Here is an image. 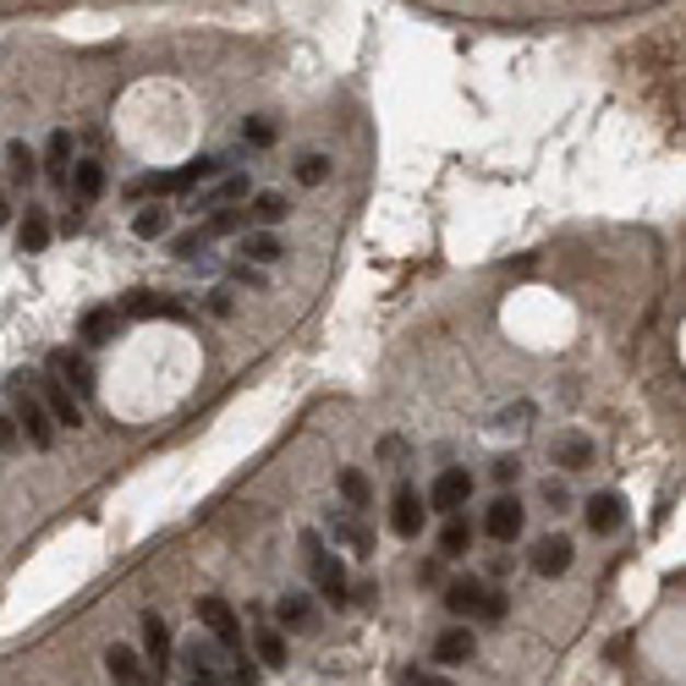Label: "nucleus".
<instances>
[{"label": "nucleus", "instance_id": "f257e3e1", "mask_svg": "<svg viewBox=\"0 0 686 686\" xmlns=\"http://www.w3.org/2000/svg\"><path fill=\"white\" fill-rule=\"evenodd\" d=\"M302 555H307V571H313V588L318 598H329L335 609L340 604H352V577H347V560H340L318 527H302Z\"/></svg>", "mask_w": 686, "mask_h": 686}, {"label": "nucleus", "instance_id": "f03ea898", "mask_svg": "<svg viewBox=\"0 0 686 686\" xmlns=\"http://www.w3.org/2000/svg\"><path fill=\"white\" fill-rule=\"evenodd\" d=\"M511 593H500V588H489L484 577H456V582H445V609L451 615H462V620H505V604Z\"/></svg>", "mask_w": 686, "mask_h": 686}, {"label": "nucleus", "instance_id": "7ed1b4c3", "mask_svg": "<svg viewBox=\"0 0 686 686\" xmlns=\"http://www.w3.org/2000/svg\"><path fill=\"white\" fill-rule=\"evenodd\" d=\"M198 626H204V637H209L225 659H236V653L247 648V626H242V615H236L225 598H214V593L198 598Z\"/></svg>", "mask_w": 686, "mask_h": 686}, {"label": "nucleus", "instance_id": "20e7f679", "mask_svg": "<svg viewBox=\"0 0 686 686\" xmlns=\"http://www.w3.org/2000/svg\"><path fill=\"white\" fill-rule=\"evenodd\" d=\"M182 675H187V686H231V659L209 637H198L182 648Z\"/></svg>", "mask_w": 686, "mask_h": 686}, {"label": "nucleus", "instance_id": "39448f33", "mask_svg": "<svg viewBox=\"0 0 686 686\" xmlns=\"http://www.w3.org/2000/svg\"><path fill=\"white\" fill-rule=\"evenodd\" d=\"M467 500H473V473L467 467H445L429 484V511H440V516H462Z\"/></svg>", "mask_w": 686, "mask_h": 686}, {"label": "nucleus", "instance_id": "423d86ee", "mask_svg": "<svg viewBox=\"0 0 686 686\" xmlns=\"http://www.w3.org/2000/svg\"><path fill=\"white\" fill-rule=\"evenodd\" d=\"M50 374L78 396V402H94V391H100V380H94V369L83 363V352H72V347H56L50 352Z\"/></svg>", "mask_w": 686, "mask_h": 686}, {"label": "nucleus", "instance_id": "0eeeda50", "mask_svg": "<svg viewBox=\"0 0 686 686\" xmlns=\"http://www.w3.org/2000/svg\"><path fill=\"white\" fill-rule=\"evenodd\" d=\"M522 527H527V511H522V500H516V495L489 500V511H484V533H489L495 544H516V538H522Z\"/></svg>", "mask_w": 686, "mask_h": 686}, {"label": "nucleus", "instance_id": "6e6552de", "mask_svg": "<svg viewBox=\"0 0 686 686\" xmlns=\"http://www.w3.org/2000/svg\"><path fill=\"white\" fill-rule=\"evenodd\" d=\"M18 429L28 434L34 451H56V429H61V423L50 418V407H45L39 396H23V402H18Z\"/></svg>", "mask_w": 686, "mask_h": 686}, {"label": "nucleus", "instance_id": "1a4fd4ad", "mask_svg": "<svg viewBox=\"0 0 686 686\" xmlns=\"http://www.w3.org/2000/svg\"><path fill=\"white\" fill-rule=\"evenodd\" d=\"M423 495L412 489V484H396V495H391V533L396 538H418L423 533Z\"/></svg>", "mask_w": 686, "mask_h": 686}, {"label": "nucleus", "instance_id": "9d476101", "mask_svg": "<svg viewBox=\"0 0 686 686\" xmlns=\"http://www.w3.org/2000/svg\"><path fill=\"white\" fill-rule=\"evenodd\" d=\"M143 659H149V670H160V675L176 664V637H171V620H165V615H154V609L143 615Z\"/></svg>", "mask_w": 686, "mask_h": 686}, {"label": "nucleus", "instance_id": "9b49d317", "mask_svg": "<svg viewBox=\"0 0 686 686\" xmlns=\"http://www.w3.org/2000/svg\"><path fill=\"white\" fill-rule=\"evenodd\" d=\"M324 527H329V538H335V549H352V555H374V533L358 522V511L347 505V511H329L324 516Z\"/></svg>", "mask_w": 686, "mask_h": 686}, {"label": "nucleus", "instance_id": "f8f14e48", "mask_svg": "<svg viewBox=\"0 0 686 686\" xmlns=\"http://www.w3.org/2000/svg\"><path fill=\"white\" fill-rule=\"evenodd\" d=\"M121 307L116 302H100V307H89L83 313V324H78V335H83V347H111V340L121 335Z\"/></svg>", "mask_w": 686, "mask_h": 686}, {"label": "nucleus", "instance_id": "ddd939ff", "mask_svg": "<svg viewBox=\"0 0 686 686\" xmlns=\"http://www.w3.org/2000/svg\"><path fill=\"white\" fill-rule=\"evenodd\" d=\"M39 402L50 407V418H56L61 429H83V402H78V396H72L56 374H45V380H39Z\"/></svg>", "mask_w": 686, "mask_h": 686}, {"label": "nucleus", "instance_id": "4468645a", "mask_svg": "<svg viewBox=\"0 0 686 686\" xmlns=\"http://www.w3.org/2000/svg\"><path fill=\"white\" fill-rule=\"evenodd\" d=\"M582 522H588V533H615V527L626 522V495H615V489L588 495V500H582Z\"/></svg>", "mask_w": 686, "mask_h": 686}, {"label": "nucleus", "instance_id": "2eb2a0df", "mask_svg": "<svg viewBox=\"0 0 686 686\" xmlns=\"http://www.w3.org/2000/svg\"><path fill=\"white\" fill-rule=\"evenodd\" d=\"M571 560H577V544H571L566 533H549V538L533 544V571H538V577H566Z\"/></svg>", "mask_w": 686, "mask_h": 686}, {"label": "nucleus", "instance_id": "dca6fc26", "mask_svg": "<svg viewBox=\"0 0 686 686\" xmlns=\"http://www.w3.org/2000/svg\"><path fill=\"white\" fill-rule=\"evenodd\" d=\"M105 670H111L116 686H149V664H143V653L127 648V642H111V648H105Z\"/></svg>", "mask_w": 686, "mask_h": 686}, {"label": "nucleus", "instance_id": "f3484780", "mask_svg": "<svg viewBox=\"0 0 686 686\" xmlns=\"http://www.w3.org/2000/svg\"><path fill=\"white\" fill-rule=\"evenodd\" d=\"M72 165H78V143H72V132L61 127V132H50V143H45V176H50L56 187H72Z\"/></svg>", "mask_w": 686, "mask_h": 686}, {"label": "nucleus", "instance_id": "a211bd4d", "mask_svg": "<svg viewBox=\"0 0 686 686\" xmlns=\"http://www.w3.org/2000/svg\"><path fill=\"white\" fill-rule=\"evenodd\" d=\"M275 620H280V631H313V626H318V609H313L307 593L286 588V593L275 598Z\"/></svg>", "mask_w": 686, "mask_h": 686}, {"label": "nucleus", "instance_id": "6ab92c4d", "mask_svg": "<svg viewBox=\"0 0 686 686\" xmlns=\"http://www.w3.org/2000/svg\"><path fill=\"white\" fill-rule=\"evenodd\" d=\"M247 642H253V659H258L264 670H286V659H291V653H286V631H280V626L258 620Z\"/></svg>", "mask_w": 686, "mask_h": 686}, {"label": "nucleus", "instance_id": "aec40b11", "mask_svg": "<svg viewBox=\"0 0 686 686\" xmlns=\"http://www.w3.org/2000/svg\"><path fill=\"white\" fill-rule=\"evenodd\" d=\"M121 318H182V302L154 297V291H127L121 297Z\"/></svg>", "mask_w": 686, "mask_h": 686}, {"label": "nucleus", "instance_id": "412c9836", "mask_svg": "<svg viewBox=\"0 0 686 686\" xmlns=\"http://www.w3.org/2000/svg\"><path fill=\"white\" fill-rule=\"evenodd\" d=\"M18 247L23 253H45L50 247V214L39 204H28V214L18 220Z\"/></svg>", "mask_w": 686, "mask_h": 686}, {"label": "nucleus", "instance_id": "4be33fe9", "mask_svg": "<svg viewBox=\"0 0 686 686\" xmlns=\"http://www.w3.org/2000/svg\"><path fill=\"white\" fill-rule=\"evenodd\" d=\"M555 467L588 473V467H593V440H588V434H560V440H555Z\"/></svg>", "mask_w": 686, "mask_h": 686}, {"label": "nucleus", "instance_id": "5701e85b", "mask_svg": "<svg viewBox=\"0 0 686 686\" xmlns=\"http://www.w3.org/2000/svg\"><path fill=\"white\" fill-rule=\"evenodd\" d=\"M473 653H478V642H473L467 626H451V631L434 637V659H440V664H467Z\"/></svg>", "mask_w": 686, "mask_h": 686}, {"label": "nucleus", "instance_id": "b1692460", "mask_svg": "<svg viewBox=\"0 0 686 686\" xmlns=\"http://www.w3.org/2000/svg\"><path fill=\"white\" fill-rule=\"evenodd\" d=\"M72 193H78V209H83V204H100V193H105V165H100V160H78V165H72Z\"/></svg>", "mask_w": 686, "mask_h": 686}, {"label": "nucleus", "instance_id": "393cba45", "mask_svg": "<svg viewBox=\"0 0 686 686\" xmlns=\"http://www.w3.org/2000/svg\"><path fill=\"white\" fill-rule=\"evenodd\" d=\"M473 522L467 516H445V527H440V555L445 560H462V555H473Z\"/></svg>", "mask_w": 686, "mask_h": 686}, {"label": "nucleus", "instance_id": "a878e982", "mask_svg": "<svg viewBox=\"0 0 686 686\" xmlns=\"http://www.w3.org/2000/svg\"><path fill=\"white\" fill-rule=\"evenodd\" d=\"M171 231V209L165 204H143L138 214H132V236H143V242H160Z\"/></svg>", "mask_w": 686, "mask_h": 686}, {"label": "nucleus", "instance_id": "bb28decb", "mask_svg": "<svg viewBox=\"0 0 686 686\" xmlns=\"http://www.w3.org/2000/svg\"><path fill=\"white\" fill-rule=\"evenodd\" d=\"M286 214H291L286 193H253V204H247V220H258V225H280Z\"/></svg>", "mask_w": 686, "mask_h": 686}, {"label": "nucleus", "instance_id": "cd10ccee", "mask_svg": "<svg viewBox=\"0 0 686 686\" xmlns=\"http://www.w3.org/2000/svg\"><path fill=\"white\" fill-rule=\"evenodd\" d=\"M242 225H247V209H242V204H225V209H209V220H204L198 231L214 242V236H231V231H242Z\"/></svg>", "mask_w": 686, "mask_h": 686}, {"label": "nucleus", "instance_id": "c85d7f7f", "mask_svg": "<svg viewBox=\"0 0 686 686\" xmlns=\"http://www.w3.org/2000/svg\"><path fill=\"white\" fill-rule=\"evenodd\" d=\"M280 253H286V247H280L275 231H247V236H242V258H247V264H275Z\"/></svg>", "mask_w": 686, "mask_h": 686}, {"label": "nucleus", "instance_id": "c756f323", "mask_svg": "<svg viewBox=\"0 0 686 686\" xmlns=\"http://www.w3.org/2000/svg\"><path fill=\"white\" fill-rule=\"evenodd\" d=\"M127 198H176V171H149L127 187Z\"/></svg>", "mask_w": 686, "mask_h": 686}, {"label": "nucleus", "instance_id": "7c9ffc66", "mask_svg": "<svg viewBox=\"0 0 686 686\" xmlns=\"http://www.w3.org/2000/svg\"><path fill=\"white\" fill-rule=\"evenodd\" d=\"M335 484H340V495H347V505H352V511H363V505L374 500V489H369V478H363L358 467H347V473H340Z\"/></svg>", "mask_w": 686, "mask_h": 686}, {"label": "nucleus", "instance_id": "2f4dec72", "mask_svg": "<svg viewBox=\"0 0 686 686\" xmlns=\"http://www.w3.org/2000/svg\"><path fill=\"white\" fill-rule=\"evenodd\" d=\"M7 171H12V182H34V176H39L34 149H28V143H7Z\"/></svg>", "mask_w": 686, "mask_h": 686}, {"label": "nucleus", "instance_id": "473e14b6", "mask_svg": "<svg viewBox=\"0 0 686 686\" xmlns=\"http://www.w3.org/2000/svg\"><path fill=\"white\" fill-rule=\"evenodd\" d=\"M297 182H302V187H324V182H329V160H324V154H302V160H297Z\"/></svg>", "mask_w": 686, "mask_h": 686}, {"label": "nucleus", "instance_id": "72a5a7b5", "mask_svg": "<svg viewBox=\"0 0 686 686\" xmlns=\"http://www.w3.org/2000/svg\"><path fill=\"white\" fill-rule=\"evenodd\" d=\"M236 198H247V176H231V182H220L198 209H225V204H236Z\"/></svg>", "mask_w": 686, "mask_h": 686}, {"label": "nucleus", "instance_id": "f704fd0d", "mask_svg": "<svg viewBox=\"0 0 686 686\" xmlns=\"http://www.w3.org/2000/svg\"><path fill=\"white\" fill-rule=\"evenodd\" d=\"M258 681H264V664L242 648V653L231 659V686H258Z\"/></svg>", "mask_w": 686, "mask_h": 686}, {"label": "nucleus", "instance_id": "c9c22d12", "mask_svg": "<svg viewBox=\"0 0 686 686\" xmlns=\"http://www.w3.org/2000/svg\"><path fill=\"white\" fill-rule=\"evenodd\" d=\"M402 686H456V681H451V675H440V670L407 664V670H402Z\"/></svg>", "mask_w": 686, "mask_h": 686}, {"label": "nucleus", "instance_id": "e433bc0d", "mask_svg": "<svg viewBox=\"0 0 686 686\" xmlns=\"http://www.w3.org/2000/svg\"><path fill=\"white\" fill-rule=\"evenodd\" d=\"M231 280H236V286H247V291H269V286H264V269H258V264H247V258H242V264H231Z\"/></svg>", "mask_w": 686, "mask_h": 686}, {"label": "nucleus", "instance_id": "4c0bfd02", "mask_svg": "<svg viewBox=\"0 0 686 686\" xmlns=\"http://www.w3.org/2000/svg\"><path fill=\"white\" fill-rule=\"evenodd\" d=\"M489 478H495V484H500V489H511V484H516V478H522V462H516V456H500V462H495V467H489Z\"/></svg>", "mask_w": 686, "mask_h": 686}, {"label": "nucleus", "instance_id": "58836bf2", "mask_svg": "<svg viewBox=\"0 0 686 686\" xmlns=\"http://www.w3.org/2000/svg\"><path fill=\"white\" fill-rule=\"evenodd\" d=\"M204 247H209V236H204V231H187V236H176V247H171V253H176V258H198Z\"/></svg>", "mask_w": 686, "mask_h": 686}, {"label": "nucleus", "instance_id": "ea45409f", "mask_svg": "<svg viewBox=\"0 0 686 686\" xmlns=\"http://www.w3.org/2000/svg\"><path fill=\"white\" fill-rule=\"evenodd\" d=\"M242 138H247V143H253V149H264V143H269V138H275V127H269V121H264V116H253V121H247V127H242Z\"/></svg>", "mask_w": 686, "mask_h": 686}, {"label": "nucleus", "instance_id": "a19ab883", "mask_svg": "<svg viewBox=\"0 0 686 686\" xmlns=\"http://www.w3.org/2000/svg\"><path fill=\"white\" fill-rule=\"evenodd\" d=\"M440 577H445V555H434V560H423V566H418V582H429V588H434Z\"/></svg>", "mask_w": 686, "mask_h": 686}, {"label": "nucleus", "instance_id": "79ce46f5", "mask_svg": "<svg viewBox=\"0 0 686 686\" xmlns=\"http://www.w3.org/2000/svg\"><path fill=\"white\" fill-rule=\"evenodd\" d=\"M544 500H549L555 511H566V505H571V495H566V484H555V478L544 484Z\"/></svg>", "mask_w": 686, "mask_h": 686}, {"label": "nucleus", "instance_id": "37998d69", "mask_svg": "<svg viewBox=\"0 0 686 686\" xmlns=\"http://www.w3.org/2000/svg\"><path fill=\"white\" fill-rule=\"evenodd\" d=\"M18 434H23V429H18L7 412H0V451H12V445H18Z\"/></svg>", "mask_w": 686, "mask_h": 686}, {"label": "nucleus", "instance_id": "c03bdc74", "mask_svg": "<svg viewBox=\"0 0 686 686\" xmlns=\"http://www.w3.org/2000/svg\"><path fill=\"white\" fill-rule=\"evenodd\" d=\"M7 220H12V204H7V198H0V225H7Z\"/></svg>", "mask_w": 686, "mask_h": 686}]
</instances>
